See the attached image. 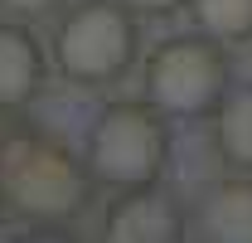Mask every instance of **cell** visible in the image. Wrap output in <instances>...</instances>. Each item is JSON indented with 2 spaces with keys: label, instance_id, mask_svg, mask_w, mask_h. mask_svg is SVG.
<instances>
[{
  "label": "cell",
  "instance_id": "cell-1",
  "mask_svg": "<svg viewBox=\"0 0 252 243\" xmlns=\"http://www.w3.org/2000/svg\"><path fill=\"white\" fill-rule=\"evenodd\" d=\"M97 180L88 161L39 136L10 131L0 141V204L34 229H68L93 209Z\"/></svg>",
  "mask_w": 252,
  "mask_h": 243
},
{
  "label": "cell",
  "instance_id": "cell-2",
  "mask_svg": "<svg viewBox=\"0 0 252 243\" xmlns=\"http://www.w3.org/2000/svg\"><path fill=\"white\" fill-rule=\"evenodd\" d=\"M175 156V136H170V117L151 107L146 97H117L107 102L88 126V170L97 185L107 190H126V185H156L170 170Z\"/></svg>",
  "mask_w": 252,
  "mask_h": 243
},
{
  "label": "cell",
  "instance_id": "cell-3",
  "mask_svg": "<svg viewBox=\"0 0 252 243\" xmlns=\"http://www.w3.org/2000/svg\"><path fill=\"white\" fill-rule=\"evenodd\" d=\"M141 59V15L126 0H83L59 15L54 63L78 88H112Z\"/></svg>",
  "mask_w": 252,
  "mask_h": 243
},
{
  "label": "cell",
  "instance_id": "cell-4",
  "mask_svg": "<svg viewBox=\"0 0 252 243\" xmlns=\"http://www.w3.org/2000/svg\"><path fill=\"white\" fill-rule=\"evenodd\" d=\"M228 83H233L228 78V54L204 30L160 39L141 63V97L151 107H160L170 122L209 117Z\"/></svg>",
  "mask_w": 252,
  "mask_h": 243
},
{
  "label": "cell",
  "instance_id": "cell-5",
  "mask_svg": "<svg viewBox=\"0 0 252 243\" xmlns=\"http://www.w3.org/2000/svg\"><path fill=\"white\" fill-rule=\"evenodd\" d=\"M102 239L107 243H180L189 239V209L156 185H126L102 209Z\"/></svg>",
  "mask_w": 252,
  "mask_h": 243
},
{
  "label": "cell",
  "instance_id": "cell-6",
  "mask_svg": "<svg viewBox=\"0 0 252 243\" xmlns=\"http://www.w3.org/2000/svg\"><path fill=\"white\" fill-rule=\"evenodd\" d=\"M189 239L204 243H252V175L233 170L228 180L209 185L189 209Z\"/></svg>",
  "mask_w": 252,
  "mask_h": 243
},
{
  "label": "cell",
  "instance_id": "cell-7",
  "mask_svg": "<svg viewBox=\"0 0 252 243\" xmlns=\"http://www.w3.org/2000/svg\"><path fill=\"white\" fill-rule=\"evenodd\" d=\"M49 78V54L34 39L30 25H20L15 15L0 20V112H20L44 92Z\"/></svg>",
  "mask_w": 252,
  "mask_h": 243
},
{
  "label": "cell",
  "instance_id": "cell-8",
  "mask_svg": "<svg viewBox=\"0 0 252 243\" xmlns=\"http://www.w3.org/2000/svg\"><path fill=\"white\" fill-rule=\"evenodd\" d=\"M214 117V151L228 170L252 175V83H228Z\"/></svg>",
  "mask_w": 252,
  "mask_h": 243
},
{
  "label": "cell",
  "instance_id": "cell-9",
  "mask_svg": "<svg viewBox=\"0 0 252 243\" xmlns=\"http://www.w3.org/2000/svg\"><path fill=\"white\" fill-rule=\"evenodd\" d=\"M189 15L223 49L228 44H252V0H189Z\"/></svg>",
  "mask_w": 252,
  "mask_h": 243
},
{
  "label": "cell",
  "instance_id": "cell-10",
  "mask_svg": "<svg viewBox=\"0 0 252 243\" xmlns=\"http://www.w3.org/2000/svg\"><path fill=\"white\" fill-rule=\"evenodd\" d=\"M63 0H0V10L5 15H15V20H39V15H54Z\"/></svg>",
  "mask_w": 252,
  "mask_h": 243
},
{
  "label": "cell",
  "instance_id": "cell-11",
  "mask_svg": "<svg viewBox=\"0 0 252 243\" xmlns=\"http://www.w3.org/2000/svg\"><path fill=\"white\" fill-rule=\"evenodd\" d=\"M185 5L189 0H126V10H136V15H175Z\"/></svg>",
  "mask_w": 252,
  "mask_h": 243
}]
</instances>
